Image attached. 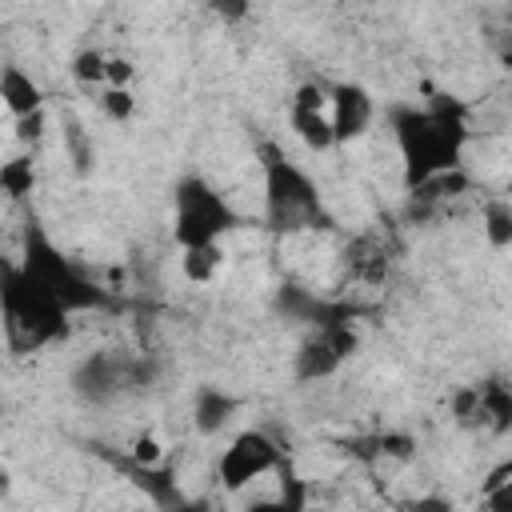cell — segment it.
Returning a JSON list of instances; mask_svg holds the SVG:
<instances>
[{
  "label": "cell",
  "mask_w": 512,
  "mask_h": 512,
  "mask_svg": "<svg viewBox=\"0 0 512 512\" xmlns=\"http://www.w3.org/2000/svg\"><path fill=\"white\" fill-rule=\"evenodd\" d=\"M392 136L404 160L408 188H428L436 176H448L460 164L464 148V108L452 100H436L428 108L400 104L392 108Z\"/></svg>",
  "instance_id": "cell-1"
},
{
  "label": "cell",
  "mask_w": 512,
  "mask_h": 512,
  "mask_svg": "<svg viewBox=\"0 0 512 512\" xmlns=\"http://www.w3.org/2000/svg\"><path fill=\"white\" fill-rule=\"evenodd\" d=\"M264 216L280 232L324 224V208L312 176L276 148H264Z\"/></svg>",
  "instance_id": "cell-2"
},
{
  "label": "cell",
  "mask_w": 512,
  "mask_h": 512,
  "mask_svg": "<svg viewBox=\"0 0 512 512\" xmlns=\"http://www.w3.org/2000/svg\"><path fill=\"white\" fill-rule=\"evenodd\" d=\"M0 296H4L8 328L20 332L28 344H44V340H52V336L64 332L68 308H64L44 284H36L20 264H8V268H4V288H0Z\"/></svg>",
  "instance_id": "cell-3"
},
{
  "label": "cell",
  "mask_w": 512,
  "mask_h": 512,
  "mask_svg": "<svg viewBox=\"0 0 512 512\" xmlns=\"http://www.w3.org/2000/svg\"><path fill=\"white\" fill-rule=\"evenodd\" d=\"M236 224L232 204L224 192H216L204 176H184L176 184V216H172V236L180 248L192 244H212Z\"/></svg>",
  "instance_id": "cell-4"
},
{
  "label": "cell",
  "mask_w": 512,
  "mask_h": 512,
  "mask_svg": "<svg viewBox=\"0 0 512 512\" xmlns=\"http://www.w3.org/2000/svg\"><path fill=\"white\" fill-rule=\"evenodd\" d=\"M36 284H44L68 312H80V308H96L104 296H100V288L88 280V276H80L40 232H28V240H24V264H20Z\"/></svg>",
  "instance_id": "cell-5"
},
{
  "label": "cell",
  "mask_w": 512,
  "mask_h": 512,
  "mask_svg": "<svg viewBox=\"0 0 512 512\" xmlns=\"http://www.w3.org/2000/svg\"><path fill=\"white\" fill-rule=\"evenodd\" d=\"M352 352H356L352 316L316 324V332H312V336L300 344V352H296V380H324V376H332Z\"/></svg>",
  "instance_id": "cell-6"
},
{
  "label": "cell",
  "mask_w": 512,
  "mask_h": 512,
  "mask_svg": "<svg viewBox=\"0 0 512 512\" xmlns=\"http://www.w3.org/2000/svg\"><path fill=\"white\" fill-rule=\"evenodd\" d=\"M272 468H280V448L264 432L248 428V432L232 436V444L224 448L216 472H220V484L236 492V488H248L252 480H260V476H268Z\"/></svg>",
  "instance_id": "cell-7"
},
{
  "label": "cell",
  "mask_w": 512,
  "mask_h": 512,
  "mask_svg": "<svg viewBox=\"0 0 512 512\" xmlns=\"http://www.w3.org/2000/svg\"><path fill=\"white\" fill-rule=\"evenodd\" d=\"M292 132L300 136V144L308 152H328L336 148V128H332V112H328V88L320 84H300L292 96Z\"/></svg>",
  "instance_id": "cell-8"
},
{
  "label": "cell",
  "mask_w": 512,
  "mask_h": 512,
  "mask_svg": "<svg viewBox=\"0 0 512 512\" xmlns=\"http://www.w3.org/2000/svg\"><path fill=\"white\" fill-rule=\"evenodd\" d=\"M328 112H332L336 144H348V140L368 132V124L376 116V104H372L368 88H360V84H332L328 88Z\"/></svg>",
  "instance_id": "cell-9"
},
{
  "label": "cell",
  "mask_w": 512,
  "mask_h": 512,
  "mask_svg": "<svg viewBox=\"0 0 512 512\" xmlns=\"http://www.w3.org/2000/svg\"><path fill=\"white\" fill-rule=\"evenodd\" d=\"M128 388V364L112 360V356H88L76 372H72V392L92 400V404H108Z\"/></svg>",
  "instance_id": "cell-10"
},
{
  "label": "cell",
  "mask_w": 512,
  "mask_h": 512,
  "mask_svg": "<svg viewBox=\"0 0 512 512\" xmlns=\"http://www.w3.org/2000/svg\"><path fill=\"white\" fill-rule=\"evenodd\" d=\"M0 100L12 112V120H16V116H28V112L44 108V88L20 64H4V72H0Z\"/></svg>",
  "instance_id": "cell-11"
},
{
  "label": "cell",
  "mask_w": 512,
  "mask_h": 512,
  "mask_svg": "<svg viewBox=\"0 0 512 512\" xmlns=\"http://www.w3.org/2000/svg\"><path fill=\"white\" fill-rule=\"evenodd\" d=\"M232 416H236V396H228V392L216 388V384H200V388H196V396H192V424H196L204 436L220 432Z\"/></svg>",
  "instance_id": "cell-12"
},
{
  "label": "cell",
  "mask_w": 512,
  "mask_h": 512,
  "mask_svg": "<svg viewBox=\"0 0 512 512\" xmlns=\"http://www.w3.org/2000/svg\"><path fill=\"white\" fill-rule=\"evenodd\" d=\"M220 264H224L220 240H212V244H192V248H180V268H184V276H188L192 284H208V280H216Z\"/></svg>",
  "instance_id": "cell-13"
},
{
  "label": "cell",
  "mask_w": 512,
  "mask_h": 512,
  "mask_svg": "<svg viewBox=\"0 0 512 512\" xmlns=\"http://www.w3.org/2000/svg\"><path fill=\"white\" fill-rule=\"evenodd\" d=\"M480 392V416H484V428L492 432H508L512 428V388L488 380L476 388Z\"/></svg>",
  "instance_id": "cell-14"
},
{
  "label": "cell",
  "mask_w": 512,
  "mask_h": 512,
  "mask_svg": "<svg viewBox=\"0 0 512 512\" xmlns=\"http://www.w3.org/2000/svg\"><path fill=\"white\" fill-rule=\"evenodd\" d=\"M484 240L492 248L512 244V200H488L484 204Z\"/></svg>",
  "instance_id": "cell-15"
},
{
  "label": "cell",
  "mask_w": 512,
  "mask_h": 512,
  "mask_svg": "<svg viewBox=\"0 0 512 512\" xmlns=\"http://www.w3.org/2000/svg\"><path fill=\"white\" fill-rule=\"evenodd\" d=\"M32 184H36V172H32V160L28 156H16V160H4L0 164V188H4V196L20 200V196L32 192Z\"/></svg>",
  "instance_id": "cell-16"
},
{
  "label": "cell",
  "mask_w": 512,
  "mask_h": 512,
  "mask_svg": "<svg viewBox=\"0 0 512 512\" xmlns=\"http://www.w3.org/2000/svg\"><path fill=\"white\" fill-rule=\"evenodd\" d=\"M72 76L80 84H108V56L96 48H84L72 56Z\"/></svg>",
  "instance_id": "cell-17"
},
{
  "label": "cell",
  "mask_w": 512,
  "mask_h": 512,
  "mask_svg": "<svg viewBox=\"0 0 512 512\" xmlns=\"http://www.w3.org/2000/svg\"><path fill=\"white\" fill-rule=\"evenodd\" d=\"M100 104H104V112H108L112 120H120V124L136 112V100H132V92H128V88H104Z\"/></svg>",
  "instance_id": "cell-18"
},
{
  "label": "cell",
  "mask_w": 512,
  "mask_h": 512,
  "mask_svg": "<svg viewBox=\"0 0 512 512\" xmlns=\"http://www.w3.org/2000/svg\"><path fill=\"white\" fill-rule=\"evenodd\" d=\"M164 460V444L156 440V436H140L136 444H132V464L136 468H156Z\"/></svg>",
  "instance_id": "cell-19"
},
{
  "label": "cell",
  "mask_w": 512,
  "mask_h": 512,
  "mask_svg": "<svg viewBox=\"0 0 512 512\" xmlns=\"http://www.w3.org/2000/svg\"><path fill=\"white\" fill-rule=\"evenodd\" d=\"M484 504L496 508V512H512V476L492 484V488H484Z\"/></svg>",
  "instance_id": "cell-20"
},
{
  "label": "cell",
  "mask_w": 512,
  "mask_h": 512,
  "mask_svg": "<svg viewBox=\"0 0 512 512\" xmlns=\"http://www.w3.org/2000/svg\"><path fill=\"white\" fill-rule=\"evenodd\" d=\"M128 80H132V64L120 56H108V84L104 88H128Z\"/></svg>",
  "instance_id": "cell-21"
},
{
  "label": "cell",
  "mask_w": 512,
  "mask_h": 512,
  "mask_svg": "<svg viewBox=\"0 0 512 512\" xmlns=\"http://www.w3.org/2000/svg\"><path fill=\"white\" fill-rule=\"evenodd\" d=\"M44 128V108L40 112H28V116H16V136L20 140H36Z\"/></svg>",
  "instance_id": "cell-22"
},
{
  "label": "cell",
  "mask_w": 512,
  "mask_h": 512,
  "mask_svg": "<svg viewBox=\"0 0 512 512\" xmlns=\"http://www.w3.org/2000/svg\"><path fill=\"white\" fill-rule=\"evenodd\" d=\"M212 8L224 16V20H240L248 12V0H212Z\"/></svg>",
  "instance_id": "cell-23"
},
{
  "label": "cell",
  "mask_w": 512,
  "mask_h": 512,
  "mask_svg": "<svg viewBox=\"0 0 512 512\" xmlns=\"http://www.w3.org/2000/svg\"><path fill=\"white\" fill-rule=\"evenodd\" d=\"M508 68H512V56H508Z\"/></svg>",
  "instance_id": "cell-24"
}]
</instances>
